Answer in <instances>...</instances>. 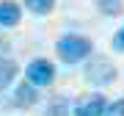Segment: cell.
Returning <instances> with one entry per match:
<instances>
[{"label":"cell","mask_w":124,"mask_h":116,"mask_svg":"<svg viewBox=\"0 0 124 116\" xmlns=\"http://www.w3.org/2000/svg\"><path fill=\"white\" fill-rule=\"evenodd\" d=\"M58 55H61V61H66V64H77V61H85V58L91 55V39L88 36H80V33H66V36H61L58 39Z\"/></svg>","instance_id":"6da1fadb"},{"label":"cell","mask_w":124,"mask_h":116,"mask_svg":"<svg viewBox=\"0 0 124 116\" xmlns=\"http://www.w3.org/2000/svg\"><path fill=\"white\" fill-rule=\"evenodd\" d=\"M116 64L110 61V58H105V55H94L88 58V64H85V69H83V77H85V83H91V86H97V89H102V86H110L116 80Z\"/></svg>","instance_id":"7a4b0ae2"},{"label":"cell","mask_w":124,"mask_h":116,"mask_svg":"<svg viewBox=\"0 0 124 116\" xmlns=\"http://www.w3.org/2000/svg\"><path fill=\"white\" fill-rule=\"evenodd\" d=\"M25 77H28V83L31 86H50L55 80V66H53V61H47V58H33L31 64H28V69H25Z\"/></svg>","instance_id":"3957f363"},{"label":"cell","mask_w":124,"mask_h":116,"mask_svg":"<svg viewBox=\"0 0 124 116\" xmlns=\"http://www.w3.org/2000/svg\"><path fill=\"white\" fill-rule=\"evenodd\" d=\"M108 111V99L105 94H88L85 99H80V102L75 105V116H105Z\"/></svg>","instance_id":"277c9868"},{"label":"cell","mask_w":124,"mask_h":116,"mask_svg":"<svg viewBox=\"0 0 124 116\" xmlns=\"http://www.w3.org/2000/svg\"><path fill=\"white\" fill-rule=\"evenodd\" d=\"M22 19V6L17 0H0V28H14Z\"/></svg>","instance_id":"5b68a950"},{"label":"cell","mask_w":124,"mask_h":116,"mask_svg":"<svg viewBox=\"0 0 124 116\" xmlns=\"http://www.w3.org/2000/svg\"><path fill=\"white\" fill-rule=\"evenodd\" d=\"M36 99H39V91H36V86H31L28 80L17 86V91H14V105H17V108H31Z\"/></svg>","instance_id":"8992f818"},{"label":"cell","mask_w":124,"mask_h":116,"mask_svg":"<svg viewBox=\"0 0 124 116\" xmlns=\"http://www.w3.org/2000/svg\"><path fill=\"white\" fill-rule=\"evenodd\" d=\"M17 75H19L17 61H11V58L0 61V91H6V89H8V86L17 80Z\"/></svg>","instance_id":"52a82bcc"},{"label":"cell","mask_w":124,"mask_h":116,"mask_svg":"<svg viewBox=\"0 0 124 116\" xmlns=\"http://www.w3.org/2000/svg\"><path fill=\"white\" fill-rule=\"evenodd\" d=\"M44 116H72V102L69 97H53L44 108Z\"/></svg>","instance_id":"ba28073f"},{"label":"cell","mask_w":124,"mask_h":116,"mask_svg":"<svg viewBox=\"0 0 124 116\" xmlns=\"http://www.w3.org/2000/svg\"><path fill=\"white\" fill-rule=\"evenodd\" d=\"M97 8L105 14V17H119L124 11V3L121 0H97Z\"/></svg>","instance_id":"9c48e42d"},{"label":"cell","mask_w":124,"mask_h":116,"mask_svg":"<svg viewBox=\"0 0 124 116\" xmlns=\"http://www.w3.org/2000/svg\"><path fill=\"white\" fill-rule=\"evenodd\" d=\"M22 3L31 8L33 14H39V17H44V14L53 11V6H55V0H22Z\"/></svg>","instance_id":"30bf717a"},{"label":"cell","mask_w":124,"mask_h":116,"mask_svg":"<svg viewBox=\"0 0 124 116\" xmlns=\"http://www.w3.org/2000/svg\"><path fill=\"white\" fill-rule=\"evenodd\" d=\"M105 116H124V97H121V99H116V102H108Z\"/></svg>","instance_id":"8fae6325"},{"label":"cell","mask_w":124,"mask_h":116,"mask_svg":"<svg viewBox=\"0 0 124 116\" xmlns=\"http://www.w3.org/2000/svg\"><path fill=\"white\" fill-rule=\"evenodd\" d=\"M8 53H11L8 39H6V36H0V61H6V58H8Z\"/></svg>","instance_id":"7c38bea8"},{"label":"cell","mask_w":124,"mask_h":116,"mask_svg":"<svg viewBox=\"0 0 124 116\" xmlns=\"http://www.w3.org/2000/svg\"><path fill=\"white\" fill-rule=\"evenodd\" d=\"M113 50H119V53L124 50V28H121V31L113 36Z\"/></svg>","instance_id":"4fadbf2b"}]
</instances>
